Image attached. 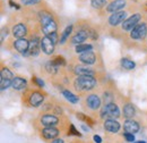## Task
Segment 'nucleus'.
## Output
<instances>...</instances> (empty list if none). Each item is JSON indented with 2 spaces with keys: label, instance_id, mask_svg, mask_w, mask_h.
Masks as SVG:
<instances>
[{
  "label": "nucleus",
  "instance_id": "obj_13",
  "mask_svg": "<svg viewBox=\"0 0 147 143\" xmlns=\"http://www.w3.org/2000/svg\"><path fill=\"white\" fill-rule=\"evenodd\" d=\"M40 46H41V41H38L36 37L32 39V41L30 42V48H28V52L32 56H37L40 52Z\"/></svg>",
  "mask_w": 147,
  "mask_h": 143
},
{
  "label": "nucleus",
  "instance_id": "obj_28",
  "mask_svg": "<svg viewBox=\"0 0 147 143\" xmlns=\"http://www.w3.org/2000/svg\"><path fill=\"white\" fill-rule=\"evenodd\" d=\"M51 20H53V19H52V16L50 14H48V13H41V24H42V26L45 25L47 23L51 22Z\"/></svg>",
  "mask_w": 147,
  "mask_h": 143
},
{
  "label": "nucleus",
  "instance_id": "obj_34",
  "mask_svg": "<svg viewBox=\"0 0 147 143\" xmlns=\"http://www.w3.org/2000/svg\"><path fill=\"white\" fill-rule=\"evenodd\" d=\"M33 81L36 83L38 86H41V88H43V86H44V82H43L41 78H38V77H33Z\"/></svg>",
  "mask_w": 147,
  "mask_h": 143
},
{
  "label": "nucleus",
  "instance_id": "obj_2",
  "mask_svg": "<svg viewBox=\"0 0 147 143\" xmlns=\"http://www.w3.org/2000/svg\"><path fill=\"white\" fill-rule=\"evenodd\" d=\"M101 116L103 118H110V119H114V118H118L120 116V110L118 106L115 104H109V105H105L102 111H101Z\"/></svg>",
  "mask_w": 147,
  "mask_h": 143
},
{
  "label": "nucleus",
  "instance_id": "obj_4",
  "mask_svg": "<svg viewBox=\"0 0 147 143\" xmlns=\"http://www.w3.org/2000/svg\"><path fill=\"white\" fill-rule=\"evenodd\" d=\"M139 19H140V15L139 14H135V15L130 16L128 19H126L122 23V29L126 30V31H132L135 29V26L137 25V23L139 22Z\"/></svg>",
  "mask_w": 147,
  "mask_h": 143
},
{
  "label": "nucleus",
  "instance_id": "obj_31",
  "mask_svg": "<svg viewBox=\"0 0 147 143\" xmlns=\"http://www.w3.org/2000/svg\"><path fill=\"white\" fill-rule=\"evenodd\" d=\"M57 65H55L53 61H49L48 64H47V69L49 72H52V73H55V71H57Z\"/></svg>",
  "mask_w": 147,
  "mask_h": 143
},
{
  "label": "nucleus",
  "instance_id": "obj_30",
  "mask_svg": "<svg viewBox=\"0 0 147 143\" xmlns=\"http://www.w3.org/2000/svg\"><path fill=\"white\" fill-rule=\"evenodd\" d=\"M91 3L94 8H102L105 6L107 0H91Z\"/></svg>",
  "mask_w": 147,
  "mask_h": 143
},
{
  "label": "nucleus",
  "instance_id": "obj_36",
  "mask_svg": "<svg viewBox=\"0 0 147 143\" xmlns=\"http://www.w3.org/2000/svg\"><path fill=\"white\" fill-rule=\"evenodd\" d=\"M48 36H49V37L52 40V42H53L55 44L57 43V41H58V35H57V32H55V33H52V34H50V35H48Z\"/></svg>",
  "mask_w": 147,
  "mask_h": 143
},
{
  "label": "nucleus",
  "instance_id": "obj_29",
  "mask_svg": "<svg viewBox=\"0 0 147 143\" xmlns=\"http://www.w3.org/2000/svg\"><path fill=\"white\" fill-rule=\"evenodd\" d=\"M11 83H13V80H5V78H1V80H0V88L3 91V90L8 89V88L11 85Z\"/></svg>",
  "mask_w": 147,
  "mask_h": 143
},
{
  "label": "nucleus",
  "instance_id": "obj_3",
  "mask_svg": "<svg viewBox=\"0 0 147 143\" xmlns=\"http://www.w3.org/2000/svg\"><path fill=\"white\" fill-rule=\"evenodd\" d=\"M147 33V26L145 23H142V24H138L135 26V29L131 31V34L130 36L132 39H136V40H139V39H143L145 37Z\"/></svg>",
  "mask_w": 147,
  "mask_h": 143
},
{
  "label": "nucleus",
  "instance_id": "obj_18",
  "mask_svg": "<svg viewBox=\"0 0 147 143\" xmlns=\"http://www.w3.org/2000/svg\"><path fill=\"white\" fill-rule=\"evenodd\" d=\"M42 30H43V32L47 34V36L50 35V34L57 32V24H55V20H51V22L47 23L45 25H43V26H42Z\"/></svg>",
  "mask_w": 147,
  "mask_h": 143
},
{
  "label": "nucleus",
  "instance_id": "obj_10",
  "mask_svg": "<svg viewBox=\"0 0 147 143\" xmlns=\"http://www.w3.org/2000/svg\"><path fill=\"white\" fill-rule=\"evenodd\" d=\"M125 6H126V1L125 0H114L108 6L107 9H108V12H111V13H117L120 9H122Z\"/></svg>",
  "mask_w": 147,
  "mask_h": 143
},
{
  "label": "nucleus",
  "instance_id": "obj_15",
  "mask_svg": "<svg viewBox=\"0 0 147 143\" xmlns=\"http://www.w3.org/2000/svg\"><path fill=\"white\" fill-rule=\"evenodd\" d=\"M43 95L41 94V93H38V92H33L32 94H31V97H30V104L32 105V106H34V107H38L42 102H43Z\"/></svg>",
  "mask_w": 147,
  "mask_h": 143
},
{
  "label": "nucleus",
  "instance_id": "obj_25",
  "mask_svg": "<svg viewBox=\"0 0 147 143\" xmlns=\"http://www.w3.org/2000/svg\"><path fill=\"white\" fill-rule=\"evenodd\" d=\"M71 31H73V25H69V26H67V27H66V30H65V31H63V33L61 34V37H60V43H65V42H66L67 37H68L69 34L71 33Z\"/></svg>",
  "mask_w": 147,
  "mask_h": 143
},
{
  "label": "nucleus",
  "instance_id": "obj_12",
  "mask_svg": "<svg viewBox=\"0 0 147 143\" xmlns=\"http://www.w3.org/2000/svg\"><path fill=\"white\" fill-rule=\"evenodd\" d=\"M79 59H80V61H83L86 65H92L95 63V54L91 50V51H87V52H84V54H80Z\"/></svg>",
  "mask_w": 147,
  "mask_h": 143
},
{
  "label": "nucleus",
  "instance_id": "obj_9",
  "mask_svg": "<svg viewBox=\"0 0 147 143\" xmlns=\"http://www.w3.org/2000/svg\"><path fill=\"white\" fill-rule=\"evenodd\" d=\"M41 122H42V124L45 127H53L55 125L58 124L59 119L55 116H53V115H44L41 118Z\"/></svg>",
  "mask_w": 147,
  "mask_h": 143
},
{
  "label": "nucleus",
  "instance_id": "obj_1",
  "mask_svg": "<svg viewBox=\"0 0 147 143\" xmlns=\"http://www.w3.org/2000/svg\"><path fill=\"white\" fill-rule=\"evenodd\" d=\"M96 85V80L93 76H79L77 77V80L75 81V88L77 90H83V91H87V90L93 89Z\"/></svg>",
  "mask_w": 147,
  "mask_h": 143
},
{
  "label": "nucleus",
  "instance_id": "obj_39",
  "mask_svg": "<svg viewBox=\"0 0 147 143\" xmlns=\"http://www.w3.org/2000/svg\"><path fill=\"white\" fill-rule=\"evenodd\" d=\"M93 139H94V141H95L96 143H102V139H101L98 135H94Z\"/></svg>",
  "mask_w": 147,
  "mask_h": 143
},
{
  "label": "nucleus",
  "instance_id": "obj_17",
  "mask_svg": "<svg viewBox=\"0 0 147 143\" xmlns=\"http://www.w3.org/2000/svg\"><path fill=\"white\" fill-rule=\"evenodd\" d=\"M87 36H88L87 32H85V31H79V32H77V34L71 39V43H73V44H76V46H79L82 42H84V41L87 39Z\"/></svg>",
  "mask_w": 147,
  "mask_h": 143
},
{
  "label": "nucleus",
  "instance_id": "obj_33",
  "mask_svg": "<svg viewBox=\"0 0 147 143\" xmlns=\"http://www.w3.org/2000/svg\"><path fill=\"white\" fill-rule=\"evenodd\" d=\"M123 135H125V139H126L128 142H134V141H135V136H134V134H130V133H125Z\"/></svg>",
  "mask_w": 147,
  "mask_h": 143
},
{
  "label": "nucleus",
  "instance_id": "obj_24",
  "mask_svg": "<svg viewBox=\"0 0 147 143\" xmlns=\"http://www.w3.org/2000/svg\"><path fill=\"white\" fill-rule=\"evenodd\" d=\"M121 65H122V67L126 68V69H132V68H135V66H136V64H135L132 60L127 59V58H123V59L121 60Z\"/></svg>",
  "mask_w": 147,
  "mask_h": 143
},
{
  "label": "nucleus",
  "instance_id": "obj_5",
  "mask_svg": "<svg viewBox=\"0 0 147 143\" xmlns=\"http://www.w3.org/2000/svg\"><path fill=\"white\" fill-rule=\"evenodd\" d=\"M41 48L42 51L47 54H51L55 50V43L52 42V40L49 36H44L41 40Z\"/></svg>",
  "mask_w": 147,
  "mask_h": 143
},
{
  "label": "nucleus",
  "instance_id": "obj_21",
  "mask_svg": "<svg viewBox=\"0 0 147 143\" xmlns=\"http://www.w3.org/2000/svg\"><path fill=\"white\" fill-rule=\"evenodd\" d=\"M26 85V80L22 78V77H15L13 80V83H11V86L15 90H22L25 88Z\"/></svg>",
  "mask_w": 147,
  "mask_h": 143
},
{
  "label": "nucleus",
  "instance_id": "obj_23",
  "mask_svg": "<svg viewBox=\"0 0 147 143\" xmlns=\"http://www.w3.org/2000/svg\"><path fill=\"white\" fill-rule=\"evenodd\" d=\"M62 94H63V97L68 100V101H70V102H73V104H77L78 102V97L77 95H75L73 94L70 91H67V90H65V91H62Z\"/></svg>",
  "mask_w": 147,
  "mask_h": 143
},
{
  "label": "nucleus",
  "instance_id": "obj_19",
  "mask_svg": "<svg viewBox=\"0 0 147 143\" xmlns=\"http://www.w3.org/2000/svg\"><path fill=\"white\" fill-rule=\"evenodd\" d=\"M87 105L91 109H97L101 105V100H100V98L97 95L92 94V95H90L87 98Z\"/></svg>",
  "mask_w": 147,
  "mask_h": 143
},
{
  "label": "nucleus",
  "instance_id": "obj_22",
  "mask_svg": "<svg viewBox=\"0 0 147 143\" xmlns=\"http://www.w3.org/2000/svg\"><path fill=\"white\" fill-rule=\"evenodd\" d=\"M135 114H136V110H135V107L131 104H128V105L125 106V108H123V115H125V117L127 119L132 118L135 116Z\"/></svg>",
  "mask_w": 147,
  "mask_h": 143
},
{
  "label": "nucleus",
  "instance_id": "obj_40",
  "mask_svg": "<svg viewBox=\"0 0 147 143\" xmlns=\"http://www.w3.org/2000/svg\"><path fill=\"white\" fill-rule=\"evenodd\" d=\"M9 5H10V6H13V7H15L16 9H19V6H18V5H17V3H15V2H14V1H11V0L9 1Z\"/></svg>",
  "mask_w": 147,
  "mask_h": 143
},
{
  "label": "nucleus",
  "instance_id": "obj_38",
  "mask_svg": "<svg viewBox=\"0 0 147 143\" xmlns=\"http://www.w3.org/2000/svg\"><path fill=\"white\" fill-rule=\"evenodd\" d=\"M70 133H73V135H80V134L75 129V126L74 125L70 126Z\"/></svg>",
  "mask_w": 147,
  "mask_h": 143
},
{
  "label": "nucleus",
  "instance_id": "obj_42",
  "mask_svg": "<svg viewBox=\"0 0 147 143\" xmlns=\"http://www.w3.org/2000/svg\"><path fill=\"white\" fill-rule=\"evenodd\" d=\"M135 143H146L145 141H137V142H135Z\"/></svg>",
  "mask_w": 147,
  "mask_h": 143
},
{
  "label": "nucleus",
  "instance_id": "obj_11",
  "mask_svg": "<svg viewBox=\"0 0 147 143\" xmlns=\"http://www.w3.org/2000/svg\"><path fill=\"white\" fill-rule=\"evenodd\" d=\"M58 134H59V131L57 128H55V127H47L42 132V135L47 140H53V139H55L58 136Z\"/></svg>",
  "mask_w": 147,
  "mask_h": 143
},
{
  "label": "nucleus",
  "instance_id": "obj_35",
  "mask_svg": "<svg viewBox=\"0 0 147 143\" xmlns=\"http://www.w3.org/2000/svg\"><path fill=\"white\" fill-rule=\"evenodd\" d=\"M40 0H22V2L24 5H33V3H36Z\"/></svg>",
  "mask_w": 147,
  "mask_h": 143
},
{
  "label": "nucleus",
  "instance_id": "obj_8",
  "mask_svg": "<svg viewBox=\"0 0 147 143\" xmlns=\"http://www.w3.org/2000/svg\"><path fill=\"white\" fill-rule=\"evenodd\" d=\"M123 128L126 131V133H130V134H135L139 131V125L137 122L132 121V119H127L123 124Z\"/></svg>",
  "mask_w": 147,
  "mask_h": 143
},
{
  "label": "nucleus",
  "instance_id": "obj_41",
  "mask_svg": "<svg viewBox=\"0 0 147 143\" xmlns=\"http://www.w3.org/2000/svg\"><path fill=\"white\" fill-rule=\"evenodd\" d=\"M52 143H63V141H62L61 139H55V140L52 141Z\"/></svg>",
  "mask_w": 147,
  "mask_h": 143
},
{
  "label": "nucleus",
  "instance_id": "obj_14",
  "mask_svg": "<svg viewBox=\"0 0 147 143\" xmlns=\"http://www.w3.org/2000/svg\"><path fill=\"white\" fill-rule=\"evenodd\" d=\"M104 128L109 132L112 133H115L120 129V124L118 122H115L114 119H108L105 123H104Z\"/></svg>",
  "mask_w": 147,
  "mask_h": 143
},
{
  "label": "nucleus",
  "instance_id": "obj_20",
  "mask_svg": "<svg viewBox=\"0 0 147 143\" xmlns=\"http://www.w3.org/2000/svg\"><path fill=\"white\" fill-rule=\"evenodd\" d=\"M76 74H78L79 76H93V71L91 68L86 67V66H77L75 68Z\"/></svg>",
  "mask_w": 147,
  "mask_h": 143
},
{
  "label": "nucleus",
  "instance_id": "obj_26",
  "mask_svg": "<svg viewBox=\"0 0 147 143\" xmlns=\"http://www.w3.org/2000/svg\"><path fill=\"white\" fill-rule=\"evenodd\" d=\"M92 46L91 44H79L76 47V52H87V51H91L92 50Z\"/></svg>",
  "mask_w": 147,
  "mask_h": 143
},
{
  "label": "nucleus",
  "instance_id": "obj_16",
  "mask_svg": "<svg viewBox=\"0 0 147 143\" xmlns=\"http://www.w3.org/2000/svg\"><path fill=\"white\" fill-rule=\"evenodd\" d=\"M25 34H26V26L24 24H17L13 29V35L17 39H23Z\"/></svg>",
  "mask_w": 147,
  "mask_h": 143
},
{
  "label": "nucleus",
  "instance_id": "obj_37",
  "mask_svg": "<svg viewBox=\"0 0 147 143\" xmlns=\"http://www.w3.org/2000/svg\"><path fill=\"white\" fill-rule=\"evenodd\" d=\"M7 33H8L7 29H2V30H1V42L3 41V39H5V35L7 36Z\"/></svg>",
  "mask_w": 147,
  "mask_h": 143
},
{
  "label": "nucleus",
  "instance_id": "obj_32",
  "mask_svg": "<svg viewBox=\"0 0 147 143\" xmlns=\"http://www.w3.org/2000/svg\"><path fill=\"white\" fill-rule=\"evenodd\" d=\"M53 63H55L57 66H59V65H65L66 64V61H65V59L62 58V57H57L55 60H52Z\"/></svg>",
  "mask_w": 147,
  "mask_h": 143
},
{
  "label": "nucleus",
  "instance_id": "obj_6",
  "mask_svg": "<svg viewBox=\"0 0 147 143\" xmlns=\"http://www.w3.org/2000/svg\"><path fill=\"white\" fill-rule=\"evenodd\" d=\"M15 49L20 52L22 54H27L26 52H28V48H30V42L25 39H17L14 43Z\"/></svg>",
  "mask_w": 147,
  "mask_h": 143
},
{
  "label": "nucleus",
  "instance_id": "obj_7",
  "mask_svg": "<svg viewBox=\"0 0 147 143\" xmlns=\"http://www.w3.org/2000/svg\"><path fill=\"white\" fill-rule=\"evenodd\" d=\"M126 13L123 12H117V13H113L109 18V23H110L112 26H115L120 23H123L125 22V18H126Z\"/></svg>",
  "mask_w": 147,
  "mask_h": 143
},
{
  "label": "nucleus",
  "instance_id": "obj_27",
  "mask_svg": "<svg viewBox=\"0 0 147 143\" xmlns=\"http://www.w3.org/2000/svg\"><path fill=\"white\" fill-rule=\"evenodd\" d=\"M1 78H5V80H14V75H13V73L9 71L8 68H2L1 69Z\"/></svg>",
  "mask_w": 147,
  "mask_h": 143
}]
</instances>
